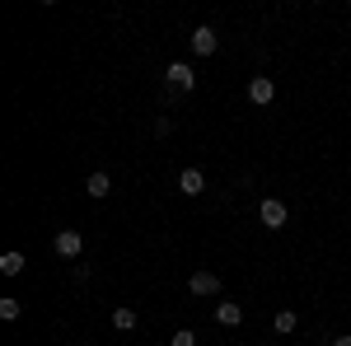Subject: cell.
<instances>
[{
  "label": "cell",
  "mask_w": 351,
  "mask_h": 346,
  "mask_svg": "<svg viewBox=\"0 0 351 346\" xmlns=\"http://www.w3.org/2000/svg\"><path fill=\"white\" fill-rule=\"evenodd\" d=\"M258 220H263V230H281V225L291 220V211H286V201H276V197H267V201L258 206Z\"/></svg>",
  "instance_id": "6da1fadb"
},
{
  "label": "cell",
  "mask_w": 351,
  "mask_h": 346,
  "mask_svg": "<svg viewBox=\"0 0 351 346\" xmlns=\"http://www.w3.org/2000/svg\"><path fill=\"white\" fill-rule=\"evenodd\" d=\"M188 42H192V52H197V56H216V47H220V38H216V28H211V24H197Z\"/></svg>",
  "instance_id": "7a4b0ae2"
},
{
  "label": "cell",
  "mask_w": 351,
  "mask_h": 346,
  "mask_svg": "<svg viewBox=\"0 0 351 346\" xmlns=\"http://www.w3.org/2000/svg\"><path fill=\"white\" fill-rule=\"evenodd\" d=\"M52 248H56V258H66V262H75V258L84 253V239L75 234V230H61V234L52 239Z\"/></svg>",
  "instance_id": "3957f363"
},
{
  "label": "cell",
  "mask_w": 351,
  "mask_h": 346,
  "mask_svg": "<svg viewBox=\"0 0 351 346\" xmlns=\"http://www.w3.org/2000/svg\"><path fill=\"white\" fill-rule=\"evenodd\" d=\"M164 80H169V89H178V94H188L192 84H197V71H192V66H183V61H173V66L164 71Z\"/></svg>",
  "instance_id": "277c9868"
},
{
  "label": "cell",
  "mask_w": 351,
  "mask_h": 346,
  "mask_svg": "<svg viewBox=\"0 0 351 346\" xmlns=\"http://www.w3.org/2000/svg\"><path fill=\"white\" fill-rule=\"evenodd\" d=\"M248 99H253L258 108H267L271 99H276V84H271V75H253V80H248Z\"/></svg>",
  "instance_id": "5b68a950"
},
{
  "label": "cell",
  "mask_w": 351,
  "mask_h": 346,
  "mask_svg": "<svg viewBox=\"0 0 351 346\" xmlns=\"http://www.w3.org/2000/svg\"><path fill=\"white\" fill-rule=\"evenodd\" d=\"M178 192H183V197H202V192H206L202 169H183V173H178Z\"/></svg>",
  "instance_id": "8992f818"
},
{
  "label": "cell",
  "mask_w": 351,
  "mask_h": 346,
  "mask_svg": "<svg viewBox=\"0 0 351 346\" xmlns=\"http://www.w3.org/2000/svg\"><path fill=\"white\" fill-rule=\"evenodd\" d=\"M216 323H220V328H239L243 309L234 304V299H216Z\"/></svg>",
  "instance_id": "52a82bcc"
},
{
  "label": "cell",
  "mask_w": 351,
  "mask_h": 346,
  "mask_svg": "<svg viewBox=\"0 0 351 346\" xmlns=\"http://www.w3.org/2000/svg\"><path fill=\"white\" fill-rule=\"evenodd\" d=\"M188 286H192V295H202V299H206V295H220V276H216V271H197Z\"/></svg>",
  "instance_id": "ba28073f"
},
{
  "label": "cell",
  "mask_w": 351,
  "mask_h": 346,
  "mask_svg": "<svg viewBox=\"0 0 351 346\" xmlns=\"http://www.w3.org/2000/svg\"><path fill=\"white\" fill-rule=\"evenodd\" d=\"M84 192H89L94 201H104V197L112 192V178L108 173H89V178H84Z\"/></svg>",
  "instance_id": "9c48e42d"
},
{
  "label": "cell",
  "mask_w": 351,
  "mask_h": 346,
  "mask_svg": "<svg viewBox=\"0 0 351 346\" xmlns=\"http://www.w3.org/2000/svg\"><path fill=\"white\" fill-rule=\"evenodd\" d=\"M24 267H28V258H24V253H14V248H10V253L0 258V271H5V276H19Z\"/></svg>",
  "instance_id": "30bf717a"
},
{
  "label": "cell",
  "mask_w": 351,
  "mask_h": 346,
  "mask_svg": "<svg viewBox=\"0 0 351 346\" xmlns=\"http://www.w3.org/2000/svg\"><path fill=\"white\" fill-rule=\"evenodd\" d=\"M271 328H276V332H295V328H300V319L291 314V309H281V314L271 319Z\"/></svg>",
  "instance_id": "8fae6325"
},
{
  "label": "cell",
  "mask_w": 351,
  "mask_h": 346,
  "mask_svg": "<svg viewBox=\"0 0 351 346\" xmlns=\"http://www.w3.org/2000/svg\"><path fill=\"white\" fill-rule=\"evenodd\" d=\"M112 328H117V332H132V328H136V314H132V309H117V314H112Z\"/></svg>",
  "instance_id": "7c38bea8"
},
{
  "label": "cell",
  "mask_w": 351,
  "mask_h": 346,
  "mask_svg": "<svg viewBox=\"0 0 351 346\" xmlns=\"http://www.w3.org/2000/svg\"><path fill=\"white\" fill-rule=\"evenodd\" d=\"M19 314H24V304H19V299H0V319H5V323H14Z\"/></svg>",
  "instance_id": "4fadbf2b"
},
{
  "label": "cell",
  "mask_w": 351,
  "mask_h": 346,
  "mask_svg": "<svg viewBox=\"0 0 351 346\" xmlns=\"http://www.w3.org/2000/svg\"><path fill=\"white\" fill-rule=\"evenodd\" d=\"M169 346H197V337H192L188 328H178V332H173V337H169Z\"/></svg>",
  "instance_id": "5bb4252c"
},
{
  "label": "cell",
  "mask_w": 351,
  "mask_h": 346,
  "mask_svg": "<svg viewBox=\"0 0 351 346\" xmlns=\"http://www.w3.org/2000/svg\"><path fill=\"white\" fill-rule=\"evenodd\" d=\"M337 346H351V332H347V337H337Z\"/></svg>",
  "instance_id": "9a60e30c"
},
{
  "label": "cell",
  "mask_w": 351,
  "mask_h": 346,
  "mask_svg": "<svg viewBox=\"0 0 351 346\" xmlns=\"http://www.w3.org/2000/svg\"><path fill=\"white\" fill-rule=\"evenodd\" d=\"M75 346H89V342H75Z\"/></svg>",
  "instance_id": "2e32d148"
}]
</instances>
